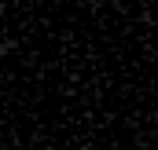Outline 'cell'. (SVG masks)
I'll return each instance as SVG.
<instances>
[{
  "mask_svg": "<svg viewBox=\"0 0 158 150\" xmlns=\"http://www.w3.org/2000/svg\"><path fill=\"white\" fill-rule=\"evenodd\" d=\"M151 128H155V136H158V110L151 113Z\"/></svg>",
  "mask_w": 158,
  "mask_h": 150,
  "instance_id": "obj_1",
  "label": "cell"
}]
</instances>
